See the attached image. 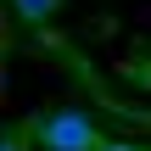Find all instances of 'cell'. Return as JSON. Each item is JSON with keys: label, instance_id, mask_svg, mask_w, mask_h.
Instances as JSON below:
<instances>
[{"label": "cell", "instance_id": "obj_1", "mask_svg": "<svg viewBox=\"0 0 151 151\" xmlns=\"http://www.w3.org/2000/svg\"><path fill=\"white\" fill-rule=\"evenodd\" d=\"M34 140L45 151H101V129H95V118L84 112V106H50L39 123H34Z\"/></svg>", "mask_w": 151, "mask_h": 151}, {"label": "cell", "instance_id": "obj_2", "mask_svg": "<svg viewBox=\"0 0 151 151\" xmlns=\"http://www.w3.org/2000/svg\"><path fill=\"white\" fill-rule=\"evenodd\" d=\"M56 6H62V0H11V11H17L22 22H45V17H56Z\"/></svg>", "mask_w": 151, "mask_h": 151}, {"label": "cell", "instance_id": "obj_3", "mask_svg": "<svg viewBox=\"0 0 151 151\" xmlns=\"http://www.w3.org/2000/svg\"><path fill=\"white\" fill-rule=\"evenodd\" d=\"M0 151H22V134H17V129H6V134H0Z\"/></svg>", "mask_w": 151, "mask_h": 151}, {"label": "cell", "instance_id": "obj_4", "mask_svg": "<svg viewBox=\"0 0 151 151\" xmlns=\"http://www.w3.org/2000/svg\"><path fill=\"white\" fill-rule=\"evenodd\" d=\"M101 151H140V146H123V140H106Z\"/></svg>", "mask_w": 151, "mask_h": 151}]
</instances>
